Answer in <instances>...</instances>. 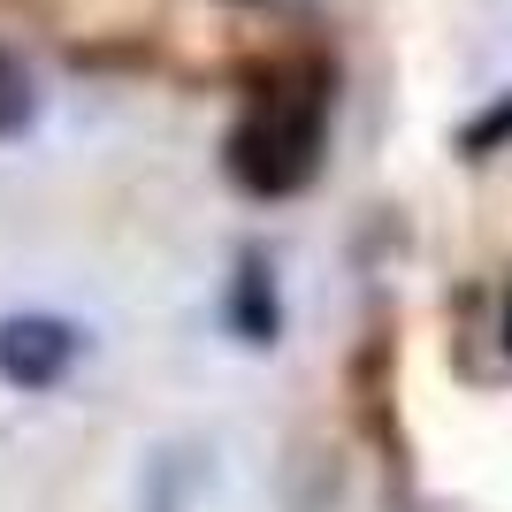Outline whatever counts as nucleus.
Returning a JSON list of instances; mask_svg holds the SVG:
<instances>
[{
	"label": "nucleus",
	"mask_w": 512,
	"mask_h": 512,
	"mask_svg": "<svg viewBox=\"0 0 512 512\" xmlns=\"http://www.w3.org/2000/svg\"><path fill=\"white\" fill-rule=\"evenodd\" d=\"M321 123H329L321 77H283V85H268L230 130V176L260 199L299 192L306 176L321 169Z\"/></svg>",
	"instance_id": "1"
},
{
	"label": "nucleus",
	"mask_w": 512,
	"mask_h": 512,
	"mask_svg": "<svg viewBox=\"0 0 512 512\" xmlns=\"http://www.w3.org/2000/svg\"><path fill=\"white\" fill-rule=\"evenodd\" d=\"M505 337H512V306H505Z\"/></svg>",
	"instance_id": "6"
},
{
	"label": "nucleus",
	"mask_w": 512,
	"mask_h": 512,
	"mask_svg": "<svg viewBox=\"0 0 512 512\" xmlns=\"http://www.w3.org/2000/svg\"><path fill=\"white\" fill-rule=\"evenodd\" d=\"M230 314H237V329H245L253 344L276 337V291H268V268H260V260H245V268H237V299H230Z\"/></svg>",
	"instance_id": "3"
},
{
	"label": "nucleus",
	"mask_w": 512,
	"mask_h": 512,
	"mask_svg": "<svg viewBox=\"0 0 512 512\" xmlns=\"http://www.w3.org/2000/svg\"><path fill=\"white\" fill-rule=\"evenodd\" d=\"M69 360H77V329L54 314H16V321H0V375L16 390H46V383H62Z\"/></svg>",
	"instance_id": "2"
},
{
	"label": "nucleus",
	"mask_w": 512,
	"mask_h": 512,
	"mask_svg": "<svg viewBox=\"0 0 512 512\" xmlns=\"http://www.w3.org/2000/svg\"><path fill=\"white\" fill-rule=\"evenodd\" d=\"M505 138H512V92H505L497 107H482V115H474V123L459 130V146H467V153H497Z\"/></svg>",
	"instance_id": "5"
},
{
	"label": "nucleus",
	"mask_w": 512,
	"mask_h": 512,
	"mask_svg": "<svg viewBox=\"0 0 512 512\" xmlns=\"http://www.w3.org/2000/svg\"><path fill=\"white\" fill-rule=\"evenodd\" d=\"M23 123H31V77H23V62L0 46V138H16Z\"/></svg>",
	"instance_id": "4"
}]
</instances>
